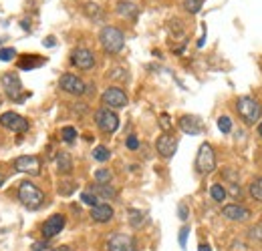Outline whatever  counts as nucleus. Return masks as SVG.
I'll use <instances>...</instances> for the list:
<instances>
[{
    "label": "nucleus",
    "instance_id": "f257e3e1",
    "mask_svg": "<svg viewBox=\"0 0 262 251\" xmlns=\"http://www.w3.org/2000/svg\"><path fill=\"white\" fill-rule=\"evenodd\" d=\"M99 40H101V46H103L105 53L117 55L125 44V34L115 27H105L99 34Z\"/></svg>",
    "mask_w": 262,
    "mask_h": 251
},
{
    "label": "nucleus",
    "instance_id": "f03ea898",
    "mask_svg": "<svg viewBox=\"0 0 262 251\" xmlns=\"http://www.w3.org/2000/svg\"><path fill=\"white\" fill-rule=\"evenodd\" d=\"M18 199L25 207L29 209H38L45 203V193L34 185L33 181H23L18 185Z\"/></svg>",
    "mask_w": 262,
    "mask_h": 251
},
{
    "label": "nucleus",
    "instance_id": "7ed1b4c3",
    "mask_svg": "<svg viewBox=\"0 0 262 251\" xmlns=\"http://www.w3.org/2000/svg\"><path fill=\"white\" fill-rule=\"evenodd\" d=\"M236 111H238V115L242 117V121L246 125L258 123V119H260L262 115V107L254 98H250V96H240L236 101Z\"/></svg>",
    "mask_w": 262,
    "mask_h": 251
},
{
    "label": "nucleus",
    "instance_id": "20e7f679",
    "mask_svg": "<svg viewBox=\"0 0 262 251\" xmlns=\"http://www.w3.org/2000/svg\"><path fill=\"white\" fill-rule=\"evenodd\" d=\"M196 169L202 175H210L216 169V153L210 143H202L196 157Z\"/></svg>",
    "mask_w": 262,
    "mask_h": 251
},
{
    "label": "nucleus",
    "instance_id": "39448f33",
    "mask_svg": "<svg viewBox=\"0 0 262 251\" xmlns=\"http://www.w3.org/2000/svg\"><path fill=\"white\" fill-rule=\"evenodd\" d=\"M95 123H97V127L103 133L111 135V133H115L119 129V117L111 109H99L95 113Z\"/></svg>",
    "mask_w": 262,
    "mask_h": 251
},
{
    "label": "nucleus",
    "instance_id": "423d86ee",
    "mask_svg": "<svg viewBox=\"0 0 262 251\" xmlns=\"http://www.w3.org/2000/svg\"><path fill=\"white\" fill-rule=\"evenodd\" d=\"M2 85H4L6 96L10 101H14V103H20L23 101V83H20L18 74H14V72L2 74Z\"/></svg>",
    "mask_w": 262,
    "mask_h": 251
},
{
    "label": "nucleus",
    "instance_id": "0eeeda50",
    "mask_svg": "<svg viewBox=\"0 0 262 251\" xmlns=\"http://www.w3.org/2000/svg\"><path fill=\"white\" fill-rule=\"evenodd\" d=\"M101 101H103V105H107L111 109H123V107H127V94H125V91H121L119 87H109L103 93Z\"/></svg>",
    "mask_w": 262,
    "mask_h": 251
},
{
    "label": "nucleus",
    "instance_id": "6e6552de",
    "mask_svg": "<svg viewBox=\"0 0 262 251\" xmlns=\"http://www.w3.org/2000/svg\"><path fill=\"white\" fill-rule=\"evenodd\" d=\"M59 85H61V89L69 94H75V96H81V94L87 93V85L77 77V74H63L61 77V81H59Z\"/></svg>",
    "mask_w": 262,
    "mask_h": 251
},
{
    "label": "nucleus",
    "instance_id": "1a4fd4ad",
    "mask_svg": "<svg viewBox=\"0 0 262 251\" xmlns=\"http://www.w3.org/2000/svg\"><path fill=\"white\" fill-rule=\"evenodd\" d=\"M107 251H137V247H135V241L131 235L113 233L107 241Z\"/></svg>",
    "mask_w": 262,
    "mask_h": 251
},
{
    "label": "nucleus",
    "instance_id": "9d476101",
    "mask_svg": "<svg viewBox=\"0 0 262 251\" xmlns=\"http://www.w3.org/2000/svg\"><path fill=\"white\" fill-rule=\"evenodd\" d=\"M40 167H42L40 159L34 157V155H23V157H18L14 161V169L18 173H27V175H38Z\"/></svg>",
    "mask_w": 262,
    "mask_h": 251
},
{
    "label": "nucleus",
    "instance_id": "9b49d317",
    "mask_svg": "<svg viewBox=\"0 0 262 251\" xmlns=\"http://www.w3.org/2000/svg\"><path fill=\"white\" fill-rule=\"evenodd\" d=\"M0 125L8 131H14V133H20V131H27L29 129V121L16 113H4L0 115Z\"/></svg>",
    "mask_w": 262,
    "mask_h": 251
},
{
    "label": "nucleus",
    "instance_id": "f8f14e48",
    "mask_svg": "<svg viewBox=\"0 0 262 251\" xmlns=\"http://www.w3.org/2000/svg\"><path fill=\"white\" fill-rule=\"evenodd\" d=\"M71 63L75 64L77 68H81V70H89V68L95 66V55L89 48H77L71 55Z\"/></svg>",
    "mask_w": 262,
    "mask_h": 251
},
{
    "label": "nucleus",
    "instance_id": "ddd939ff",
    "mask_svg": "<svg viewBox=\"0 0 262 251\" xmlns=\"http://www.w3.org/2000/svg\"><path fill=\"white\" fill-rule=\"evenodd\" d=\"M63 227H65V217L63 215H53V217H49V219L42 223V237L45 239H51V237H55V235H59L61 231H63Z\"/></svg>",
    "mask_w": 262,
    "mask_h": 251
},
{
    "label": "nucleus",
    "instance_id": "4468645a",
    "mask_svg": "<svg viewBox=\"0 0 262 251\" xmlns=\"http://www.w3.org/2000/svg\"><path fill=\"white\" fill-rule=\"evenodd\" d=\"M156 147H158V153H160L162 157L169 159V157H173V153H176V149H178V141H176V137L164 133V135L158 139Z\"/></svg>",
    "mask_w": 262,
    "mask_h": 251
},
{
    "label": "nucleus",
    "instance_id": "2eb2a0df",
    "mask_svg": "<svg viewBox=\"0 0 262 251\" xmlns=\"http://www.w3.org/2000/svg\"><path fill=\"white\" fill-rule=\"evenodd\" d=\"M222 215L230 221H248L250 219V211L238 203H230L222 209Z\"/></svg>",
    "mask_w": 262,
    "mask_h": 251
},
{
    "label": "nucleus",
    "instance_id": "dca6fc26",
    "mask_svg": "<svg viewBox=\"0 0 262 251\" xmlns=\"http://www.w3.org/2000/svg\"><path fill=\"white\" fill-rule=\"evenodd\" d=\"M180 129L186 135H200L202 133V121L198 117H194V115H184L180 119Z\"/></svg>",
    "mask_w": 262,
    "mask_h": 251
},
{
    "label": "nucleus",
    "instance_id": "f3484780",
    "mask_svg": "<svg viewBox=\"0 0 262 251\" xmlns=\"http://www.w3.org/2000/svg\"><path fill=\"white\" fill-rule=\"evenodd\" d=\"M91 219L97 221V223L111 221L113 219V207L111 205H105V203H99L95 207H91Z\"/></svg>",
    "mask_w": 262,
    "mask_h": 251
},
{
    "label": "nucleus",
    "instance_id": "a211bd4d",
    "mask_svg": "<svg viewBox=\"0 0 262 251\" xmlns=\"http://www.w3.org/2000/svg\"><path fill=\"white\" fill-rule=\"evenodd\" d=\"M91 191L97 195V197H103V199H113V197H117V191L113 187H109V183H97V185H93Z\"/></svg>",
    "mask_w": 262,
    "mask_h": 251
},
{
    "label": "nucleus",
    "instance_id": "6ab92c4d",
    "mask_svg": "<svg viewBox=\"0 0 262 251\" xmlns=\"http://www.w3.org/2000/svg\"><path fill=\"white\" fill-rule=\"evenodd\" d=\"M117 12L121 16H127V18H135L137 16V6L133 2H119L117 4Z\"/></svg>",
    "mask_w": 262,
    "mask_h": 251
},
{
    "label": "nucleus",
    "instance_id": "aec40b11",
    "mask_svg": "<svg viewBox=\"0 0 262 251\" xmlns=\"http://www.w3.org/2000/svg\"><path fill=\"white\" fill-rule=\"evenodd\" d=\"M57 167L61 173H71L73 171V161H71V155L67 153H59L57 155Z\"/></svg>",
    "mask_w": 262,
    "mask_h": 251
},
{
    "label": "nucleus",
    "instance_id": "412c9836",
    "mask_svg": "<svg viewBox=\"0 0 262 251\" xmlns=\"http://www.w3.org/2000/svg\"><path fill=\"white\" fill-rule=\"evenodd\" d=\"M250 197H252L254 201H262V177L254 179V181L250 183Z\"/></svg>",
    "mask_w": 262,
    "mask_h": 251
},
{
    "label": "nucleus",
    "instance_id": "4be33fe9",
    "mask_svg": "<svg viewBox=\"0 0 262 251\" xmlns=\"http://www.w3.org/2000/svg\"><path fill=\"white\" fill-rule=\"evenodd\" d=\"M210 195H212V199H214V201L222 203V201L226 199V189L216 183V185H212V187H210Z\"/></svg>",
    "mask_w": 262,
    "mask_h": 251
},
{
    "label": "nucleus",
    "instance_id": "5701e85b",
    "mask_svg": "<svg viewBox=\"0 0 262 251\" xmlns=\"http://www.w3.org/2000/svg\"><path fill=\"white\" fill-rule=\"evenodd\" d=\"M93 157H95V161H99V163H103V161H109V157H111V153H109V149L107 147H95V151H93Z\"/></svg>",
    "mask_w": 262,
    "mask_h": 251
},
{
    "label": "nucleus",
    "instance_id": "b1692460",
    "mask_svg": "<svg viewBox=\"0 0 262 251\" xmlns=\"http://www.w3.org/2000/svg\"><path fill=\"white\" fill-rule=\"evenodd\" d=\"M61 137H63L65 143H73V141L77 139V131H75L73 127H63V129H61Z\"/></svg>",
    "mask_w": 262,
    "mask_h": 251
},
{
    "label": "nucleus",
    "instance_id": "393cba45",
    "mask_svg": "<svg viewBox=\"0 0 262 251\" xmlns=\"http://www.w3.org/2000/svg\"><path fill=\"white\" fill-rule=\"evenodd\" d=\"M129 223L133 227H141L143 225V213L135 211V209H129Z\"/></svg>",
    "mask_w": 262,
    "mask_h": 251
},
{
    "label": "nucleus",
    "instance_id": "a878e982",
    "mask_svg": "<svg viewBox=\"0 0 262 251\" xmlns=\"http://www.w3.org/2000/svg\"><path fill=\"white\" fill-rule=\"evenodd\" d=\"M111 177H113V175H111V171H109V169H99L97 173H95V181H97V183H103V185H105V183H109V181H111Z\"/></svg>",
    "mask_w": 262,
    "mask_h": 251
},
{
    "label": "nucleus",
    "instance_id": "bb28decb",
    "mask_svg": "<svg viewBox=\"0 0 262 251\" xmlns=\"http://www.w3.org/2000/svg\"><path fill=\"white\" fill-rule=\"evenodd\" d=\"M202 2L204 0H184V6H186V10L190 14H196V12H200V8H202Z\"/></svg>",
    "mask_w": 262,
    "mask_h": 251
},
{
    "label": "nucleus",
    "instance_id": "cd10ccee",
    "mask_svg": "<svg viewBox=\"0 0 262 251\" xmlns=\"http://www.w3.org/2000/svg\"><path fill=\"white\" fill-rule=\"evenodd\" d=\"M81 201H83V203H87V205H91V207H95V205H99L97 195H95L93 191H85V193L81 195Z\"/></svg>",
    "mask_w": 262,
    "mask_h": 251
},
{
    "label": "nucleus",
    "instance_id": "c85d7f7f",
    "mask_svg": "<svg viewBox=\"0 0 262 251\" xmlns=\"http://www.w3.org/2000/svg\"><path fill=\"white\" fill-rule=\"evenodd\" d=\"M29 61H20V68H34V66H40L45 63L40 57H27Z\"/></svg>",
    "mask_w": 262,
    "mask_h": 251
},
{
    "label": "nucleus",
    "instance_id": "c756f323",
    "mask_svg": "<svg viewBox=\"0 0 262 251\" xmlns=\"http://www.w3.org/2000/svg\"><path fill=\"white\" fill-rule=\"evenodd\" d=\"M14 57H16V51H14V48H10V46H8V48H2V51H0V61H4V63L12 61Z\"/></svg>",
    "mask_w": 262,
    "mask_h": 251
},
{
    "label": "nucleus",
    "instance_id": "7c9ffc66",
    "mask_svg": "<svg viewBox=\"0 0 262 251\" xmlns=\"http://www.w3.org/2000/svg\"><path fill=\"white\" fill-rule=\"evenodd\" d=\"M218 129H220L222 133H230V131H232V121H230L228 117H220V119H218Z\"/></svg>",
    "mask_w": 262,
    "mask_h": 251
},
{
    "label": "nucleus",
    "instance_id": "2f4dec72",
    "mask_svg": "<svg viewBox=\"0 0 262 251\" xmlns=\"http://www.w3.org/2000/svg\"><path fill=\"white\" fill-rule=\"evenodd\" d=\"M85 10H87V14H89V16H93V18H99V14H101L97 4H91V2H89V4H85Z\"/></svg>",
    "mask_w": 262,
    "mask_h": 251
},
{
    "label": "nucleus",
    "instance_id": "473e14b6",
    "mask_svg": "<svg viewBox=\"0 0 262 251\" xmlns=\"http://www.w3.org/2000/svg\"><path fill=\"white\" fill-rule=\"evenodd\" d=\"M160 127L164 129V131H169V127H171V119H169V115H162L160 117Z\"/></svg>",
    "mask_w": 262,
    "mask_h": 251
},
{
    "label": "nucleus",
    "instance_id": "72a5a7b5",
    "mask_svg": "<svg viewBox=\"0 0 262 251\" xmlns=\"http://www.w3.org/2000/svg\"><path fill=\"white\" fill-rule=\"evenodd\" d=\"M139 147V141H137V137L135 135H131V137H127V149H131V151H135Z\"/></svg>",
    "mask_w": 262,
    "mask_h": 251
},
{
    "label": "nucleus",
    "instance_id": "f704fd0d",
    "mask_svg": "<svg viewBox=\"0 0 262 251\" xmlns=\"http://www.w3.org/2000/svg\"><path fill=\"white\" fill-rule=\"evenodd\" d=\"M250 235H252V237H256V239H260V241H262V223H258L256 227H252V229H250Z\"/></svg>",
    "mask_w": 262,
    "mask_h": 251
},
{
    "label": "nucleus",
    "instance_id": "c9c22d12",
    "mask_svg": "<svg viewBox=\"0 0 262 251\" xmlns=\"http://www.w3.org/2000/svg\"><path fill=\"white\" fill-rule=\"evenodd\" d=\"M188 227H182V231H180V245L182 247H186V237H188Z\"/></svg>",
    "mask_w": 262,
    "mask_h": 251
},
{
    "label": "nucleus",
    "instance_id": "e433bc0d",
    "mask_svg": "<svg viewBox=\"0 0 262 251\" xmlns=\"http://www.w3.org/2000/svg\"><path fill=\"white\" fill-rule=\"evenodd\" d=\"M230 193H232V197H236V199H238V197L242 195V189L238 187V185H232V187H230Z\"/></svg>",
    "mask_w": 262,
    "mask_h": 251
},
{
    "label": "nucleus",
    "instance_id": "4c0bfd02",
    "mask_svg": "<svg viewBox=\"0 0 262 251\" xmlns=\"http://www.w3.org/2000/svg\"><path fill=\"white\" fill-rule=\"evenodd\" d=\"M178 211H180V217H182V219H186V217H188V209H186V205H180V209H178Z\"/></svg>",
    "mask_w": 262,
    "mask_h": 251
},
{
    "label": "nucleus",
    "instance_id": "58836bf2",
    "mask_svg": "<svg viewBox=\"0 0 262 251\" xmlns=\"http://www.w3.org/2000/svg\"><path fill=\"white\" fill-rule=\"evenodd\" d=\"M34 251H42V249H47V241H40V243H34Z\"/></svg>",
    "mask_w": 262,
    "mask_h": 251
},
{
    "label": "nucleus",
    "instance_id": "ea45409f",
    "mask_svg": "<svg viewBox=\"0 0 262 251\" xmlns=\"http://www.w3.org/2000/svg\"><path fill=\"white\" fill-rule=\"evenodd\" d=\"M45 46H55V38L53 36H47L45 38Z\"/></svg>",
    "mask_w": 262,
    "mask_h": 251
},
{
    "label": "nucleus",
    "instance_id": "a19ab883",
    "mask_svg": "<svg viewBox=\"0 0 262 251\" xmlns=\"http://www.w3.org/2000/svg\"><path fill=\"white\" fill-rule=\"evenodd\" d=\"M53 251H73V249H71L69 245H61V247H55Z\"/></svg>",
    "mask_w": 262,
    "mask_h": 251
},
{
    "label": "nucleus",
    "instance_id": "79ce46f5",
    "mask_svg": "<svg viewBox=\"0 0 262 251\" xmlns=\"http://www.w3.org/2000/svg\"><path fill=\"white\" fill-rule=\"evenodd\" d=\"M198 251H210V245H204V243H202V245H200V249Z\"/></svg>",
    "mask_w": 262,
    "mask_h": 251
},
{
    "label": "nucleus",
    "instance_id": "37998d69",
    "mask_svg": "<svg viewBox=\"0 0 262 251\" xmlns=\"http://www.w3.org/2000/svg\"><path fill=\"white\" fill-rule=\"evenodd\" d=\"M258 135H260V137H262V123H260V125H258Z\"/></svg>",
    "mask_w": 262,
    "mask_h": 251
},
{
    "label": "nucleus",
    "instance_id": "c03bdc74",
    "mask_svg": "<svg viewBox=\"0 0 262 251\" xmlns=\"http://www.w3.org/2000/svg\"><path fill=\"white\" fill-rule=\"evenodd\" d=\"M2 181H4V177H2V175H0V185H2Z\"/></svg>",
    "mask_w": 262,
    "mask_h": 251
},
{
    "label": "nucleus",
    "instance_id": "a18cd8bd",
    "mask_svg": "<svg viewBox=\"0 0 262 251\" xmlns=\"http://www.w3.org/2000/svg\"><path fill=\"white\" fill-rule=\"evenodd\" d=\"M0 105H2V96H0Z\"/></svg>",
    "mask_w": 262,
    "mask_h": 251
}]
</instances>
